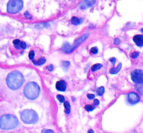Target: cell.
I'll return each mask as SVG.
<instances>
[{
  "mask_svg": "<svg viewBox=\"0 0 143 133\" xmlns=\"http://www.w3.org/2000/svg\"><path fill=\"white\" fill-rule=\"evenodd\" d=\"M24 77L20 72L13 71L8 74L7 77V84L9 88L16 90L22 85L24 82Z\"/></svg>",
  "mask_w": 143,
  "mask_h": 133,
  "instance_id": "obj_1",
  "label": "cell"
},
{
  "mask_svg": "<svg viewBox=\"0 0 143 133\" xmlns=\"http://www.w3.org/2000/svg\"><path fill=\"white\" fill-rule=\"evenodd\" d=\"M19 122L17 117L11 114H6L0 118V128L5 130H12L17 126Z\"/></svg>",
  "mask_w": 143,
  "mask_h": 133,
  "instance_id": "obj_2",
  "label": "cell"
},
{
  "mask_svg": "<svg viewBox=\"0 0 143 133\" xmlns=\"http://www.w3.org/2000/svg\"><path fill=\"white\" fill-rule=\"evenodd\" d=\"M40 93L39 85L34 82H29L26 85L24 89V94L29 100L36 99Z\"/></svg>",
  "mask_w": 143,
  "mask_h": 133,
  "instance_id": "obj_3",
  "label": "cell"
},
{
  "mask_svg": "<svg viewBox=\"0 0 143 133\" xmlns=\"http://www.w3.org/2000/svg\"><path fill=\"white\" fill-rule=\"evenodd\" d=\"M20 118L22 121L27 124H33L39 120L38 114L32 110H23L20 113Z\"/></svg>",
  "mask_w": 143,
  "mask_h": 133,
  "instance_id": "obj_4",
  "label": "cell"
},
{
  "mask_svg": "<svg viewBox=\"0 0 143 133\" xmlns=\"http://www.w3.org/2000/svg\"><path fill=\"white\" fill-rule=\"evenodd\" d=\"M23 8L22 0H9L7 4V12L10 14H17Z\"/></svg>",
  "mask_w": 143,
  "mask_h": 133,
  "instance_id": "obj_5",
  "label": "cell"
},
{
  "mask_svg": "<svg viewBox=\"0 0 143 133\" xmlns=\"http://www.w3.org/2000/svg\"><path fill=\"white\" fill-rule=\"evenodd\" d=\"M131 79L136 84H142L143 82V72L140 69H135L130 74Z\"/></svg>",
  "mask_w": 143,
  "mask_h": 133,
  "instance_id": "obj_6",
  "label": "cell"
},
{
  "mask_svg": "<svg viewBox=\"0 0 143 133\" xmlns=\"http://www.w3.org/2000/svg\"><path fill=\"white\" fill-rule=\"evenodd\" d=\"M140 100V98L138 94L135 93V92H130L127 96V101L128 103L130 105H135L138 103H139Z\"/></svg>",
  "mask_w": 143,
  "mask_h": 133,
  "instance_id": "obj_7",
  "label": "cell"
},
{
  "mask_svg": "<svg viewBox=\"0 0 143 133\" xmlns=\"http://www.w3.org/2000/svg\"><path fill=\"white\" fill-rule=\"evenodd\" d=\"M55 87L58 91L65 92L66 87H67V85H66V82L64 80H60L56 82Z\"/></svg>",
  "mask_w": 143,
  "mask_h": 133,
  "instance_id": "obj_8",
  "label": "cell"
},
{
  "mask_svg": "<svg viewBox=\"0 0 143 133\" xmlns=\"http://www.w3.org/2000/svg\"><path fill=\"white\" fill-rule=\"evenodd\" d=\"M13 44L17 49H25L27 48V44L25 42H22L19 40H14L13 41Z\"/></svg>",
  "mask_w": 143,
  "mask_h": 133,
  "instance_id": "obj_9",
  "label": "cell"
},
{
  "mask_svg": "<svg viewBox=\"0 0 143 133\" xmlns=\"http://www.w3.org/2000/svg\"><path fill=\"white\" fill-rule=\"evenodd\" d=\"M133 42L136 44L138 47H142L143 46V36L142 35H136L133 38Z\"/></svg>",
  "mask_w": 143,
  "mask_h": 133,
  "instance_id": "obj_10",
  "label": "cell"
},
{
  "mask_svg": "<svg viewBox=\"0 0 143 133\" xmlns=\"http://www.w3.org/2000/svg\"><path fill=\"white\" fill-rule=\"evenodd\" d=\"M75 49V48L73 47V46H71L70 44H68V43H65V44L63 45V47L62 48V51L64 52V53H69L70 52H72Z\"/></svg>",
  "mask_w": 143,
  "mask_h": 133,
  "instance_id": "obj_11",
  "label": "cell"
},
{
  "mask_svg": "<svg viewBox=\"0 0 143 133\" xmlns=\"http://www.w3.org/2000/svg\"><path fill=\"white\" fill-rule=\"evenodd\" d=\"M95 2H96V0H85L80 4V8L81 9H86L88 7H91L94 4Z\"/></svg>",
  "mask_w": 143,
  "mask_h": 133,
  "instance_id": "obj_12",
  "label": "cell"
},
{
  "mask_svg": "<svg viewBox=\"0 0 143 133\" xmlns=\"http://www.w3.org/2000/svg\"><path fill=\"white\" fill-rule=\"evenodd\" d=\"M88 36H89V34H85V35H84V36H82L80 38H78V40L75 41V43H74L73 47H74V48L75 49L76 47H78L80 44H81L82 42H83L84 41H85V40L86 39L88 38Z\"/></svg>",
  "mask_w": 143,
  "mask_h": 133,
  "instance_id": "obj_13",
  "label": "cell"
},
{
  "mask_svg": "<svg viewBox=\"0 0 143 133\" xmlns=\"http://www.w3.org/2000/svg\"><path fill=\"white\" fill-rule=\"evenodd\" d=\"M122 63H119V65H118V66L117 67H113L111 68V69L110 70V74H117L118 72H120V69H122Z\"/></svg>",
  "mask_w": 143,
  "mask_h": 133,
  "instance_id": "obj_14",
  "label": "cell"
},
{
  "mask_svg": "<svg viewBox=\"0 0 143 133\" xmlns=\"http://www.w3.org/2000/svg\"><path fill=\"white\" fill-rule=\"evenodd\" d=\"M45 62H46V60L44 58H41L38 60H36V61H33L34 64L35 65L37 66H40V65H43V64L45 63Z\"/></svg>",
  "mask_w": 143,
  "mask_h": 133,
  "instance_id": "obj_15",
  "label": "cell"
},
{
  "mask_svg": "<svg viewBox=\"0 0 143 133\" xmlns=\"http://www.w3.org/2000/svg\"><path fill=\"white\" fill-rule=\"evenodd\" d=\"M64 103V108H65V113H66V114H68L70 112V103H69V102L66 101H65Z\"/></svg>",
  "mask_w": 143,
  "mask_h": 133,
  "instance_id": "obj_16",
  "label": "cell"
},
{
  "mask_svg": "<svg viewBox=\"0 0 143 133\" xmlns=\"http://www.w3.org/2000/svg\"><path fill=\"white\" fill-rule=\"evenodd\" d=\"M82 22V19H79L76 17H73L71 18V23L74 24V25H78V24H80Z\"/></svg>",
  "mask_w": 143,
  "mask_h": 133,
  "instance_id": "obj_17",
  "label": "cell"
},
{
  "mask_svg": "<svg viewBox=\"0 0 143 133\" xmlns=\"http://www.w3.org/2000/svg\"><path fill=\"white\" fill-rule=\"evenodd\" d=\"M103 65L101 64H95L94 65L92 66V72H96L97 70L100 69V68L102 67Z\"/></svg>",
  "mask_w": 143,
  "mask_h": 133,
  "instance_id": "obj_18",
  "label": "cell"
},
{
  "mask_svg": "<svg viewBox=\"0 0 143 133\" xmlns=\"http://www.w3.org/2000/svg\"><path fill=\"white\" fill-rule=\"evenodd\" d=\"M70 65V62L68 61H63L62 62V67L64 68L65 70H67L68 67Z\"/></svg>",
  "mask_w": 143,
  "mask_h": 133,
  "instance_id": "obj_19",
  "label": "cell"
},
{
  "mask_svg": "<svg viewBox=\"0 0 143 133\" xmlns=\"http://www.w3.org/2000/svg\"><path fill=\"white\" fill-rule=\"evenodd\" d=\"M105 92V88L103 87H100L97 90V94L98 96H102Z\"/></svg>",
  "mask_w": 143,
  "mask_h": 133,
  "instance_id": "obj_20",
  "label": "cell"
},
{
  "mask_svg": "<svg viewBox=\"0 0 143 133\" xmlns=\"http://www.w3.org/2000/svg\"><path fill=\"white\" fill-rule=\"evenodd\" d=\"M85 109L88 112H92L95 109V107L93 106H91V105H87V106H85Z\"/></svg>",
  "mask_w": 143,
  "mask_h": 133,
  "instance_id": "obj_21",
  "label": "cell"
},
{
  "mask_svg": "<svg viewBox=\"0 0 143 133\" xmlns=\"http://www.w3.org/2000/svg\"><path fill=\"white\" fill-rule=\"evenodd\" d=\"M57 100L60 102V103H64V102L65 101V97H64V96L60 95V94L59 95L57 96Z\"/></svg>",
  "mask_w": 143,
  "mask_h": 133,
  "instance_id": "obj_22",
  "label": "cell"
},
{
  "mask_svg": "<svg viewBox=\"0 0 143 133\" xmlns=\"http://www.w3.org/2000/svg\"><path fill=\"white\" fill-rule=\"evenodd\" d=\"M34 56H35V53H34V51H30L29 53V58L31 60H33L34 58Z\"/></svg>",
  "mask_w": 143,
  "mask_h": 133,
  "instance_id": "obj_23",
  "label": "cell"
},
{
  "mask_svg": "<svg viewBox=\"0 0 143 133\" xmlns=\"http://www.w3.org/2000/svg\"><path fill=\"white\" fill-rule=\"evenodd\" d=\"M139 55H140V53H139V52H134V53H132L130 54V58L135 59V58H137L138 57Z\"/></svg>",
  "mask_w": 143,
  "mask_h": 133,
  "instance_id": "obj_24",
  "label": "cell"
},
{
  "mask_svg": "<svg viewBox=\"0 0 143 133\" xmlns=\"http://www.w3.org/2000/svg\"><path fill=\"white\" fill-rule=\"evenodd\" d=\"M90 51H91V53H93V54H96V53H98V49H97V47H92V49H91V50H90Z\"/></svg>",
  "mask_w": 143,
  "mask_h": 133,
  "instance_id": "obj_25",
  "label": "cell"
},
{
  "mask_svg": "<svg viewBox=\"0 0 143 133\" xmlns=\"http://www.w3.org/2000/svg\"><path fill=\"white\" fill-rule=\"evenodd\" d=\"M87 98L90 100L94 99V98H95V95H94V94H87Z\"/></svg>",
  "mask_w": 143,
  "mask_h": 133,
  "instance_id": "obj_26",
  "label": "cell"
},
{
  "mask_svg": "<svg viewBox=\"0 0 143 133\" xmlns=\"http://www.w3.org/2000/svg\"><path fill=\"white\" fill-rule=\"evenodd\" d=\"M25 16L27 18H28V19H32V16L29 15V13H28V12H26V13H25Z\"/></svg>",
  "mask_w": 143,
  "mask_h": 133,
  "instance_id": "obj_27",
  "label": "cell"
},
{
  "mask_svg": "<svg viewBox=\"0 0 143 133\" xmlns=\"http://www.w3.org/2000/svg\"><path fill=\"white\" fill-rule=\"evenodd\" d=\"M99 103H100V102H99V101H98V99H95L94 101V106H98L99 105Z\"/></svg>",
  "mask_w": 143,
  "mask_h": 133,
  "instance_id": "obj_28",
  "label": "cell"
},
{
  "mask_svg": "<svg viewBox=\"0 0 143 133\" xmlns=\"http://www.w3.org/2000/svg\"><path fill=\"white\" fill-rule=\"evenodd\" d=\"M120 40L119 38H116L115 41H114V44H120Z\"/></svg>",
  "mask_w": 143,
  "mask_h": 133,
  "instance_id": "obj_29",
  "label": "cell"
},
{
  "mask_svg": "<svg viewBox=\"0 0 143 133\" xmlns=\"http://www.w3.org/2000/svg\"><path fill=\"white\" fill-rule=\"evenodd\" d=\"M54 69V66L53 65H49V66H47V70H49V71H50V72H52V70H53Z\"/></svg>",
  "mask_w": 143,
  "mask_h": 133,
  "instance_id": "obj_30",
  "label": "cell"
},
{
  "mask_svg": "<svg viewBox=\"0 0 143 133\" xmlns=\"http://www.w3.org/2000/svg\"><path fill=\"white\" fill-rule=\"evenodd\" d=\"M110 61H111L112 63L113 64V65H115L116 62V58H112L110 59Z\"/></svg>",
  "mask_w": 143,
  "mask_h": 133,
  "instance_id": "obj_31",
  "label": "cell"
},
{
  "mask_svg": "<svg viewBox=\"0 0 143 133\" xmlns=\"http://www.w3.org/2000/svg\"><path fill=\"white\" fill-rule=\"evenodd\" d=\"M53 130H42V132H53Z\"/></svg>",
  "mask_w": 143,
  "mask_h": 133,
  "instance_id": "obj_32",
  "label": "cell"
},
{
  "mask_svg": "<svg viewBox=\"0 0 143 133\" xmlns=\"http://www.w3.org/2000/svg\"><path fill=\"white\" fill-rule=\"evenodd\" d=\"M94 132V131L92 130H89V132Z\"/></svg>",
  "mask_w": 143,
  "mask_h": 133,
  "instance_id": "obj_33",
  "label": "cell"
}]
</instances>
